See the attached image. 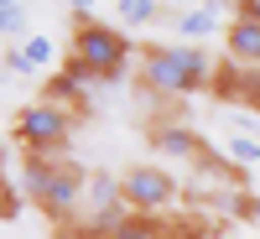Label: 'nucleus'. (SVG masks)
I'll use <instances>...</instances> for the list:
<instances>
[{"label": "nucleus", "mask_w": 260, "mask_h": 239, "mask_svg": "<svg viewBox=\"0 0 260 239\" xmlns=\"http://www.w3.org/2000/svg\"><path fill=\"white\" fill-rule=\"evenodd\" d=\"M141 78H146V89H156L167 99H187L198 89H213L219 73L187 42H151V47H141Z\"/></svg>", "instance_id": "obj_1"}, {"label": "nucleus", "mask_w": 260, "mask_h": 239, "mask_svg": "<svg viewBox=\"0 0 260 239\" xmlns=\"http://www.w3.org/2000/svg\"><path fill=\"white\" fill-rule=\"evenodd\" d=\"M73 47L68 57H62V68L57 73H68L78 83H110L125 73V62H130V37L115 31V26H99V21H73Z\"/></svg>", "instance_id": "obj_2"}, {"label": "nucleus", "mask_w": 260, "mask_h": 239, "mask_svg": "<svg viewBox=\"0 0 260 239\" xmlns=\"http://www.w3.org/2000/svg\"><path fill=\"white\" fill-rule=\"evenodd\" d=\"M83 172L68 161V156H21V192L47 213V219L68 224L78 203H83Z\"/></svg>", "instance_id": "obj_3"}, {"label": "nucleus", "mask_w": 260, "mask_h": 239, "mask_svg": "<svg viewBox=\"0 0 260 239\" xmlns=\"http://www.w3.org/2000/svg\"><path fill=\"white\" fill-rule=\"evenodd\" d=\"M73 135V115L57 110V104L37 99L16 115V141H21V156H62Z\"/></svg>", "instance_id": "obj_4"}, {"label": "nucleus", "mask_w": 260, "mask_h": 239, "mask_svg": "<svg viewBox=\"0 0 260 239\" xmlns=\"http://www.w3.org/2000/svg\"><path fill=\"white\" fill-rule=\"evenodd\" d=\"M177 177H172L167 166H130L120 177V198L125 208L136 213V219H161V213L177 203Z\"/></svg>", "instance_id": "obj_5"}, {"label": "nucleus", "mask_w": 260, "mask_h": 239, "mask_svg": "<svg viewBox=\"0 0 260 239\" xmlns=\"http://www.w3.org/2000/svg\"><path fill=\"white\" fill-rule=\"evenodd\" d=\"M62 239H198L187 224H177V219H136L130 213L125 224H115V229H104V234H83V229H68Z\"/></svg>", "instance_id": "obj_6"}, {"label": "nucleus", "mask_w": 260, "mask_h": 239, "mask_svg": "<svg viewBox=\"0 0 260 239\" xmlns=\"http://www.w3.org/2000/svg\"><path fill=\"white\" fill-rule=\"evenodd\" d=\"M224 47H229V57L240 62V68L260 73V26H255V21L229 16V26H224Z\"/></svg>", "instance_id": "obj_7"}, {"label": "nucleus", "mask_w": 260, "mask_h": 239, "mask_svg": "<svg viewBox=\"0 0 260 239\" xmlns=\"http://www.w3.org/2000/svg\"><path fill=\"white\" fill-rule=\"evenodd\" d=\"M219 26H229V21H224V0H198V6H187V11L177 16V31H182L187 47H192V42H203V37H213Z\"/></svg>", "instance_id": "obj_8"}, {"label": "nucleus", "mask_w": 260, "mask_h": 239, "mask_svg": "<svg viewBox=\"0 0 260 239\" xmlns=\"http://www.w3.org/2000/svg\"><path fill=\"white\" fill-rule=\"evenodd\" d=\"M151 141H156L161 151H172V156H203L198 135H192V130H182V125H156V130H151Z\"/></svg>", "instance_id": "obj_9"}, {"label": "nucleus", "mask_w": 260, "mask_h": 239, "mask_svg": "<svg viewBox=\"0 0 260 239\" xmlns=\"http://www.w3.org/2000/svg\"><path fill=\"white\" fill-rule=\"evenodd\" d=\"M219 156H224L229 166H245V172H250V166H260V146H255L250 135H229Z\"/></svg>", "instance_id": "obj_10"}, {"label": "nucleus", "mask_w": 260, "mask_h": 239, "mask_svg": "<svg viewBox=\"0 0 260 239\" xmlns=\"http://www.w3.org/2000/svg\"><path fill=\"white\" fill-rule=\"evenodd\" d=\"M115 11H120V21L125 26H146V21H156V0H115Z\"/></svg>", "instance_id": "obj_11"}, {"label": "nucleus", "mask_w": 260, "mask_h": 239, "mask_svg": "<svg viewBox=\"0 0 260 239\" xmlns=\"http://www.w3.org/2000/svg\"><path fill=\"white\" fill-rule=\"evenodd\" d=\"M21 57H26L31 68H47L52 62V42L47 37H21Z\"/></svg>", "instance_id": "obj_12"}, {"label": "nucleus", "mask_w": 260, "mask_h": 239, "mask_svg": "<svg viewBox=\"0 0 260 239\" xmlns=\"http://www.w3.org/2000/svg\"><path fill=\"white\" fill-rule=\"evenodd\" d=\"M26 31V11L21 6H0V37H21Z\"/></svg>", "instance_id": "obj_13"}, {"label": "nucleus", "mask_w": 260, "mask_h": 239, "mask_svg": "<svg viewBox=\"0 0 260 239\" xmlns=\"http://www.w3.org/2000/svg\"><path fill=\"white\" fill-rule=\"evenodd\" d=\"M229 125H234V135H250V141L260 146V115H245V110H234V115H229Z\"/></svg>", "instance_id": "obj_14"}, {"label": "nucleus", "mask_w": 260, "mask_h": 239, "mask_svg": "<svg viewBox=\"0 0 260 239\" xmlns=\"http://www.w3.org/2000/svg\"><path fill=\"white\" fill-rule=\"evenodd\" d=\"M234 16H245V21L260 26V0H234Z\"/></svg>", "instance_id": "obj_15"}, {"label": "nucleus", "mask_w": 260, "mask_h": 239, "mask_svg": "<svg viewBox=\"0 0 260 239\" xmlns=\"http://www.w3.org/2000/svg\"><path fill=\"white\" fill-rule=\"evenodd\" d=\"M73 6V21H89V11H94V0H68Z\"/></svg>", "instance_id": "obj_16"}, {"label": "nucleus", "mask_w": 260, "mask_h": 239, "mask_svg": "<svg viewBox=\"0 0 260 239\" xmlns=\"http://www.w3.org/2000/svg\"><path fill=\"white\" fill-rule=\"evenodd\" d=\"M156 6H161V11H177V16H182L187 6H198V0H156Z\"/></svg>", "instance_id": "obj_17"}, {"label": "nucleus", "mask_w": 260, "mask_h": 239, "mask_svg": "<svg viewBox=\"0 0 260 239\" xmlns=\"http://www.w3.org/2000/svg\"><path fill=\"white\" fill-rule=\"evenodd\" d=\"M0 6H21V0H0Z\"/></svg>", "instance_id": "obj_18"}, {"label": "nucleus", "mask_w": 260, "mask_h": 239, "mask_svg": "<svg viewBox=\"0 0 260 239\" xmlns=\"http://www.w3.org/2000/svg\"><path fill=\"white\" fill-rule=\"evenodd\" d=\"M0 68H6V57H0Z\"/></svg>", "instance_id": "obj_19"}]
</instances>
